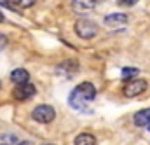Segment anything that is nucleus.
Masks as SVG:
<instances>
[{
    "mask_svg": "<svg viewBox=\"0 0 150 145\" xmlns=\"http://www.w3.org/2000/svg\"><path fill=\"white\" fill-rule=\"evenodd\" d=\"M77 72H79V61L77 60H67L56 67V73L65 77V79H72Z\"/></svg>",
    "mask_w": 150,
    "mask_h": 145,
    "instance_id": "obj_6",
    "label": "nucleus"
},
{
    "mask_svg": "<svg viewBox=\"0 0 150 145\" xmlns=\"http://www.w3.org/2000/svg\"><path fill=\"white\" fill-rule=\"evenodd\" d=\"M94 2L93 0H74L72 2V9H74V12L77 14H86V12H91L93 9H94Z\"/></svg>",
    "mask_w": 150,
    "mask_h": 145,
    "instance_id": "obj_8",
    "label": "nucleus"
},
{
    "mask_svg": "<svg viewBox=\"0 0 150 145\" xmlns=\"http://www.w3.org/2000/svg\"><path fill=\"white\" fill-rule=\"evenodd\" d=\"M12 2H14V5L21 7V9H28V7H32L37 0H12Z\"/></svg>",
    "mask_w": 150,
    "mask_h": 145,
    "instance_id": "obj_14",
    "label": "nucleus"
},
{
    "mask_svg": "<svg viewBox=\"0 0 150 145\" xmlns=\"http://www.w3.org/2000/svg\"><path fill=\"white\" fill-rule=\"evenodd\" d=\"M134 75H138V68H134V67H124V68H122V77H124L126 80L134 79Z\"/></svg>",
    "mask_w": 150,
    "mask_h": 145,
    "instance_id": "obj_13",
    "label": "nucleus"
},
{
    "mask_svg": "<svg viewBox=\"0 0 150 145\" xmlns=\"http://www.w3.org/2000/svg\"><path fill=\"white\" fill-rule=\"evenodd\" d=\"M35 93H37L35 86L32 82H26V84H18L12 91V96L19 102H26V100H32L35 96Z\"/></svg>",
    "mask_w": 150,
    "mask_h": 145,
    "instance_id": "obj_5",
    "label": "nucleus"
},
{
    "mask_svg": "<svg viewBox=\"0 0 150 145\" xmlns=\"http://www.w3.org/2000/svg\"><path fill=\"white\" fill-rule=\"evenodd\" d=\"M136 2H138V0H119L120 5H127V7H129V5H134Z\"/></svg>",
    "mask_w": 150,
    "mask_h": 145,
    "instance_id": "obj_16",
    "label": "nucleus"
},
{
    "mask_svg": "<svg viewBox=\"0 0 150 145\" xmlns=\"http://www.w3.org/2000/svg\"><path fill=\"white\" fill-rule=\"evenodd\" d=\"M16 145H33L32 142H18Z\"/></svg>",
    "mask_w": 150,
    "mask_h": 145,
    "instance_id": "obj_17",
    "label": "nucleus"
},
{
    "mask_svg": "<svg viewBox=\"0 0 150 145\" xmlns=\"http://www.w3.org/2000/svg\"><path fill=\"white\" fill-rule=\"evenodd\" d=\"M134 124L138 128H147L150 124V109H143V110H138L134 114Z\"/></svg>",
    "mask_w": 150,
    "mask_h": 145,
    "instance_id": "obj_9",
    "label": "nucleus"
},
{
    "mask_svg": "<svg viewBox=\"0 0 150 145\" xmlns=\"http://www.w3.org/2000/svg\"><path fill=\"white\" fill-rule=\"evenodd\" d=\"M147 87H149L147 80L136 77V79H129V80L124 84L122 93H124V96H127V98H134V96H138V95H143V93L147 91Z\"/></svg>",
    "mask_w": 150,
    "mask_h": 145,
    "instance_id": "obj_2",
    "label": "nucleus"
},
{
    "mask_svg": "<svg viewBox=\"0 0 150 145\" xmlns=\"http://www.w3.org/2000/svg\"><path fill=\"white\" fill-rule=\"evenodd\" d=\"M16 144H18V136L16 135H11V133L0 135V145H16Z\"/></svg>",
    "mask_w": 150,
    "mask_h": 145,
    "instance_id": "obj_12",
    "label": "nucleus"
},
{
    "mask_svg": "<svg viewBox=\"0 0 150 145\" xmlns=\"http://www.w3.org/2000/svg\"><path fill=\"white\" fill-rule=\"evenodd\" d=\"M93 2H94V4H98V2H103V0H93Z\"/></svg>",
    "mask_w": 150,
    "mask_h": 145,
    "instance_id": "obj_18",
    "label": "nucleus"
},
{
    "mask_svg": "<svg viewBox=\"0 0 150 145\" xmlns=\"http://www.w3.org/2000/svg\"><path fill=\"white\" fill-rule=\"evenodd\" d=\"M5 45H7V37L4 35V33H0V51L5 49Z\"/></svg>",
    "mask_w": 150,
    "mask_h": 145,
    "instance_id": "obj_15",
    "label": "nucleus"
},
{
    "mask_svg": "<svg viewBox=\"0 0 150 145\" xmlns=\"http://www.w3.org/2000/svg\"><path fill=\"white\" fill-rule=\"evenodd\" d=\"M103 23L108 28H120V26H124L127 23V14H124V12H113V14L105 18Z\"/></svg>",
    "mask_w": 150,
    "mask_h": 145,
    "instance_id": "obj_7",
    "label": "nucleus"
},
{
    "mask_svg": "<svg viewBox=\"0 0 150 145\" xmlns=\"http://www.w3.org/2000/svg\"><path fill=\"white\" fill-rule=\"evenodd\" d=\"M0 86H2V84H0Z\"/></svg>",
    "mask_w": 150,
    "mask_h": 145,
    "instance_id": "obj_21",
    "label": "nucleus"
},
{
    "mask_svg": "<svg viewBox=\"0 0 150 145\" xmlns=\"http://www.w3.org/2000/svg\"><path fill=\"white\" fill-rule=\"evenodd\" d=\"M32 117L40 124H49V122L54 121L56 112H54V109L51 105H37L33 109V112H32Z\"/></svg>",
    "mask_w": 150,
    "mask_h": 145,
    "instance_id": "obj_4",
    "label": "nucleus"
},
{
    "mask_svg": "<svg viewBox=\"0 0 150 145\" xmlns=\"http://www.w3.org/2000/svg\"><path fill=\"white\" fill-rule=\"evenodd\" d=\"M11 80L14 84H26L30 80V73L26 72L25 68H16L11 72Z\"/></svg>",
    "mask_w": 150,
    "mask_h": 145,
    "instance_id": "obj_10",
    "label": "nucleus"
},
{
    "mask_svg": "<svg viewBox=\"0 0 150 145\" xmlns=\"http://www.w3.org/2000/svg\"><path fill=\"white\" fill-rule=\"evenodd\" d=\"M75 33L80 38H93V37L98 35V25L91 19L82 18L75 23Z\"/></svg>",
    "mask_w": 150,
    "mask_h": 145,
    "instance_id": "obj_3",
    "label": "nucleus"
},
{
    "mask_svg": "<svg viewBox=\"0 0 150 145\" xmlns=\"http://www.w3.org/2000/svg\"><path fill=\"white\" fill-rule=\"evenodd\" d=\"M147 129H149V131H150V124H149V126H147Z\"/></svg>",
    "mask_w": 150,
    "mask_h": 145,
    "instance_id": "obj_19",
    "label": "nucleus"
},
{
    "mask_svg": "<svg viewBox=\"0 0 150 145\" xmlns=\"http://www.w3.org/2000/svg\"><path fill=\"white\" fill-rule=\"evenodd\" d=\"M42 145H52V144H42Z\"/></svg>",
    "mask_w": 150,
    "mask_h": 145,
    "instance_id": "obj_20",
    "label": "nucleus"
},
{
    "mask_svg": "<svg viewBox=\"0 0 150 145\" xmlns=\"http://www.w3.org/2000/svg\"><path fill=\"white\" fill-rule=\"evenodd\" d=\"M75 145H96V136L93 133H79L75 136Z\"/></svg>",
    "mask_w": 150,
    "mask_h": 145,
    "instance_id": "obj_11",
    "label": "nucleus"
},
{
    "mask_svg": "<svg viewBox=\"0 0 150 145\" xmlns=\"http://www.w3.org/2000/svg\"><path fill=\"white\" fill-rule=\"evenodd\" d=\"M96 100V87L91 82H82L75 87L74 91L70 93L68 103L72 105V109L79 110V112H86L91 114V107L89 103Z\"/></svg>",
    "mask_w": 150,
    "mask_h": 145,
    "instance_id": "obj_1",
    "label": "nucleus"
}]
</instances>
